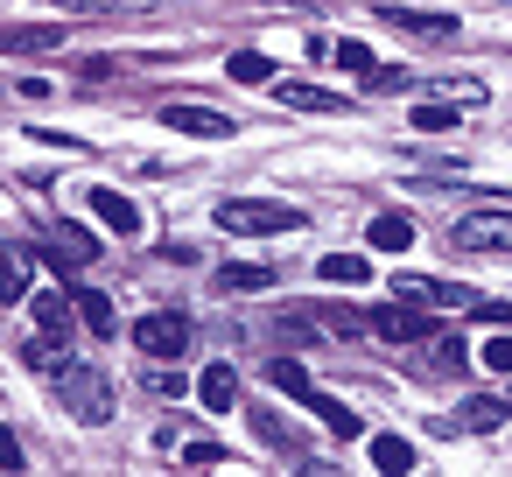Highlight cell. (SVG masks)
I'll return each instance as SVG.
<instances>
[{
	"instance_id": "44dd1931",
	"label": "cell",
	"mask_w": 512,
	"mask_h": 477,
	"mask_svg": "<svg viewBox=\"0 0 512 477\" xmlns=\"http://www.w3.org/2000/svg\"><path fill=\"white\" fill-rule=\"evenodd\" d=\"M225 71H232V85H274V57H260V50H232Z\"/></svg>"
},
{
	"instance_id": "4dcf8cb0",
	"label": "cell",
	"mask_w": 512,
	"mask_h": 477,
	"mask_svg": "<svg viewBox=\"0 0 512 477\" xmlns=\"http://www.w3.org/2000/svg\"><path fill=\"white\" fill-rule=\"evenodd\" d=\"M484 365L491 372H512V337H484Z\"/></svg>"
},
{
	"instance_id": "e0dca14e",
	"label": "cell",
	"mask_w": 512,
	"mask_h": 477,
	"mask_svg": "<svg viewBox=\"0 0 512 477\" xmlns=\"http://www.w3.org/2000/svg\"><path fill=\"white\" fill-rule=\"evenodd\" d=\"M71 309H78V323H85L92 337H113V330H120V316H113V302H106L99 288H78V295H71Z\"/></svg>"
},
{
	"instance_id": "f546056e",
	"label": "cell",
	"mask_w": 512,
	"mask_h": 477,
	"mask_svg": "<svg viewBox=\"0 0 512 477\" xmlns=\"http://www.w3.org/2000/svg\"><path fill=\"white\" fill-rule=\"evenodd\" d=\"M330 57H337V64H344V71H372V50H365V43H337V50H330Z\"/></svg>"
},
{
	"instance_id": "ffe728a7",
	"label": "cell",
	"mask_w": 512,
	"mask_h": 477,
	"mask_svg": "<svg viewBox=\"0 0 512 477\" xmlns=\"http://www.w3.org/2000/svg\"><path fill=\"white\" fill-rule=\"evenodd\" d=\"M0 302H29V260H22V246H0Z\"/></svg>"
},
{
	"instance_id": "7a4b0ae2",
	"label": "cell",
	"mask_w": 512,
	"mask_h": 477,
	"mask_svg": "<svg viewBox=\"0 0 512 477\" xmlns=\"http://www.w3.org/2000/svg\"><path fill=\"white\" fill-rule=\"evenodd\" d=\"M218 232L274 239V232H302V211L295 204H267V197H232V204H218Z\"/></svg>"
},
{
	"instance_id": "9c48e42d",
	"label": "cell",
	"mask_w": 512,
	"mask_h": 477,
	"mask_svg": "<svg viewBox=\"0 0 512 477\" xmlns=\"http://www.w3.org/2000/svg\"><path fill=\"white\" fill-rule=\"evenodd\" d=\"M505 400L498 393H477V400H463L456 414H449V435H491V428H505Z\"/></svg>"
},
{
	"instance_id": "d4e9b609",
	"label": "cell",
	"mask_w": 512,
	"mask_h": 477,
	"mask_svg": "<svg viewBox=\"0 0 512 477\" xmlns=\"http://www.w3.org/2000/svg\"><path fill=\"white\" fill-rule=\"evenodd\" d=\"M64 15H134V8H148V0H57Z\"/></svg>"
},
{
	"instance_id": "5bb4252c",
	"label": "cell",
	"mask_w": 512,
	"mask_h": 477,
	"mask_svg": "<svg viewBox=\"0 0 512 477\" xmlns=\"http://www.w3.org/2000/svg\"><path fill=\"white\" fill-rule=\"evenodd\" d=\"M316 281L358 288V281H372V260H365V253H323V260H316Z\"/></svg>"
},
{
	"instance_id": "8992f818",
	"label": "cell",
	"mask_w": 512,
	"mask_h": 477,
	"mask_svg": "<svg viewBox=\"0 0 512 477\" xmlns=\"http://www.w3.org/2000/svg\"><path fill=\"white\" fill-rule=\"evenodd\" d=\"M365 323H372V337H386V344H414V337H428V309L407 302V295H400V302H379Z\"/></svg>"
},
{
	"instance_id": "603a6c76",
	"label": "cell",
	"mask_w": 512,
	"mask_h": 477,
	"mask_svg": "<svg viewBox=\"0 0 512 477\" xmlns=\"http://www.w3.org/2000/svg\"><path fill=\"white\" fill-rule=\"evenodd\" d=\"M470 358H463V337H435V351L421 358V372H435V379H449V372H463Z\"/></svg>"
},
{
	"instance_id": "30bf717a",
	"label": "cell",
	"mask_w": 512,
	"mask_h": 477,
	"mask_svg": "<svg viewBox=\"0 0 512 477\" xmlns=\"http://www.w3.org/2000/svg\"><path fill=\"white\" fill-rule=\"evenodd\" d=\"M274 99L295 106V113H344V106H351V99H337V92H323V85H302V78H281V71H274Z\"/></svg>"
},
{
	"instance_id": "83f0119b",
	"label": "cell",
	"mask_w": 512,
	"mask_h": 477,
	"mask_svg": "<svg viewBox=\"0 0 512 477\" xmlns=\"http://www.w3.org/2000/svg\"><path fill=\"white\" fill-rule=\"evenodd\" d=\"M253 435H260V442H274V449H295V428H281L274 414H253Z\"/></svg>"
},
{
	"instance_id": "7402d4cb",
	"label": "cell",
	"mask_w": 512,
	"mask_h": 477,
	"mask_svg": "<svg viewBox=\"0 0 512 477\" xmlns=\"http://www.w3.org/2000/svg\"><path fill=\"white\" fill-rule=\"evenodd\" d=\"M372 463L400 477V470H414V442L407 435H372Z\"/></svg>"
},
{
	"instance_id": "d6986e66",
	"label": "cell",
	"mask_w": 512,
	"mask_h": 477,
	"mask_svg": "<svg viewBox=\"0 0 512 477\" xmlns=\"http://www.w3.org/2000/svg\"><path fill=\"white\" fill-rule=\"evenodd\" d=\"M302 407H309V414H316V421H323V428H330V435H337V442H351V435H358V414H351V407H344V400H330V393H323V386H316V393H309V400H302Z\"/></svg>"
},
{
	"instance_id": "8fae6325",
	"label": "cell",
	"mask_w": 512,
	"mask_h": 477,
	"mask_svg": "<svg viewBox=\"0 0 512 477\" xmlns=\"http://www.w3.org/2000/svg\"><path fill=\"white\" fill-rule=\"evenodd\" d=\"M162 127L197 134V141H225V134H232V120H225V113H211V106H162Z\"/></svg>"
},
{
	"instance_id": "7c38bea8",
	"label": "cell",
	"mask_w": 512,
	"mask_h": 477,
	"mask_svg": "<svg viewBox=\"0 0 512 477\" xmlns=\"http://www.w3.org/2000/svg\"><path fill=\"white\" fill-rule=\"evenodd\" d=\"M365 246H372V253H407V246H414V218H407V211H379V218L365 225Z\"/></svg>"
},
{
	"instance_id": "f1b7e54d",
	"label": "cell",
	"mask_w": 512,
	"mask_h": 477,
	"mask_svg": "<svg viewBox=\"0 0 512 477\" xmlns=\"http://www.w3.org/2000/svg\"><path fill=\"white\" fill-rule=\"evenodd\" d=\"M470 316H484V323H512V302H505V295H470Z\"/></svg>"
},
{
	"instance_id": "277c9868",
	"label": "cell",
	"mask_w": 512,
	"mask_h": 477,
	"mask_svg": "<svg viewBox=\"0 0 512 477\" xmlns=\"http://www.w3.org/2000/svg\"><path fill=\"white\" fill-rule=\"evenodd\" d=\"M456 253H512V211H470L456 218Z\"/></svg>"
},
{
	"instance_id": "9a60e30c",
	"label": "cell",
	"mask_w": 512,
	"mask_h": 477,
	"mask_svg": "<svg viewBox=\"0 0 512 477\" xmlns=\"http://www.w3.org/2000/svg\"><path fill=\"white\" fill-rule=\"evenodd\" d=\"M71 29L64 22H22V29H0V50H57Z\"/></svg>"
},
{
	"instance_id": "2e32d148",
	"label": "cell",
	"mask_w": 512,
	"mask_h": 477,
	"mask_svg": "<svg viewBox=\"0 0 512 477\" xmlns=\"http://www.w3.org/2000/svg\"><path fill=\"white\" fill-rule=\"evenodd\" d=\"M218 288H225V295H260V288H274V267H267V260H260V267H253V260H232V267H218Z\"/></svg>"
},
{
	"instance_id": "4316f807",
	"label": "cell",
	"mask_w": 512,
	"mask_h": 477,
	"mask_svg": "<svg viewBox=\"0 0 512 477\" xmlns=\"http://www.w3.org/2000/svg\"><path fill=\"white\" fill-rule=\"evenodd\" d=\"M183 463H232V449L211 442V435H197V442H183Z\"/></svg>"
},
{
	"instance_id": "1f68e13d",
	"label": "cell",
	"mask_w": 512,
	"mask_h": 477,
	"mask_svg": "<svg viewBox=\"0 0 512 477\" xmlns=\"http://www.w3.org/2000/svg\"><path fill=\"white\" fill-rule=\"evenodd\" d=\"M0 470H29V456H22V442L0 428Z\"/></svg>"
},
{
	"instance_id": "ba28073f",
	"label": "cell",
	"mask_w": 512,
	"mask_h": 477,
	"mask_svg": "<svg viewBox=\"0 0 512 477\" xmlns=\"http://www.w3.org/2000/svg\"><path fill=\"white\" fill-rule=\"evenodd\" d=\"M393 295H407V302H421V309L435 316V309H470L477 288H456V281H435V274H400Z\"/></svg>"
},
{
	"instance_id": "3957f363",
	"label": "cell",
	"mask_w": 512,
	"mask_h": 477,
	"mask_svg": "<svg viewBox=\"0 0 512 477\" xmlns=\"http://www.w3.org/2000/svg\"><path fill=\"white\" fill-rule=\"evenodd\" d=\"M134 351L141 358H183L190 351V316L183 309H148L134 323Z\"/></svg>"
},
{
	"instance_id": "52a82bcc",
	"label": "cell",
	"mask_w": 512,
	"mask_h": 477,
	"mask_svg": "<svg viewBox=\"0 0 512 477\" xmlns=\"http://www.w3.org/2000/svg\"><path fill=\"white\" fill-rule=\"evenodd\" d=\"M372 22H393L400 36H421V43H456V15L442 8H379Z\"/></svg>"
},
{
	"instance_id": "484cf974",
	"label": "cell",
	"mask_w": 512,
	"mask_h": 477,
	"mask_svg": "<svg viewBox=\"0 0 512 477\" xmlns=\"http://www.w3.org/2000/svg\"><path fill=\"white\" fill-rule=\"evenodd\" d=\"M449 127H456V106H428V99L414 106V134H449Z\"/></svg>"
},
{
	"instance_id": "ac0fdd59",
	"label": "cell",
	"mask_w": 512,
	"mask_h": 477,
	"mask_svg": "<svg viewBox=\"0 0 512 477\" xmlns=\"http://www.w3.org/2000/svg\"><path fill=\"white\" fill-rule=\"evenodd\" d=\"M197 400H204L211 414H225V407L239 400V372H232V365H204V379H197Z\"/></svg>"
},
{
	"instance_id": "4fadbf2b",
	"label": "cell",
	"mask_w": 512,
	"mask_h": 477,
	"mask_svg": "<svg viewBox=\"0 0 512 477\" xmlns=\"http://www.w3.org/2000/svg\"><path fill=\"white\" fill-rule=\"evenodd\" d=\"M71 323H78V309H71V295H57V288H36V330L43 337H71Z\"/></svg>"
},
{
	"instance_id": "cb8c5ba5",
	"label": "cell",
	"mask_w": 512,
	"mask_h": 477,
	"mask_svg": "<svg viewBox=\"0 0 512 477\" xmlns=\"http://www.w3.org/2000/svg\"><path fill=\"white\" fill-rule=\"evenodd\" d=\"M414 85H421V78L400 71V64H372V71H365V92H414Z\"/></svg>"
},
{
	"instance_id": "5b68a950",
	"label": "cell",
	"mask_w": 512,
	"mask_h": 477,
	"mask_svg": "<svg viewBox=\"0 0 512 477\" xmlns=\"http://www.w3.org/2000/svg\"><path fill=\"white\" fill-rule=\"evenodd\" d=\"M85 211H92L106 232L141 239V204H134V197H120V190H106V183H85Z\"/></svg>"
},
{
	"instance_id": "d6a6232c",
	"label": "cell",
	"mask_w": 512,
	"mask_h": 477,
	"mask_svg": "<svg viewBox=\"0 0 512 477\" xmlns=\"http://www.w3.org/2000/svg\"><path fill=\"white\" fill-rule=\"evenodd\" d=\"M505 8H512V0H505Z\"/></svg>"
},
{
	"instance_id": "6da1fadb",
	"label": "cell",
	"mask_w": 512,
	"mask_h": 477,
	"mask_svg": "<svg viewBox=\"0 0 512 477\" xmlns=\"http://www.w3.org/2000/svg\"><path fill=\"white\" fill-rule=\"evenodd\" d=\"M57 400H64V414L85 421V428H106V421H113V379H106L99 365H85V358H64Z\"/></svg>"
}]
</instances>
